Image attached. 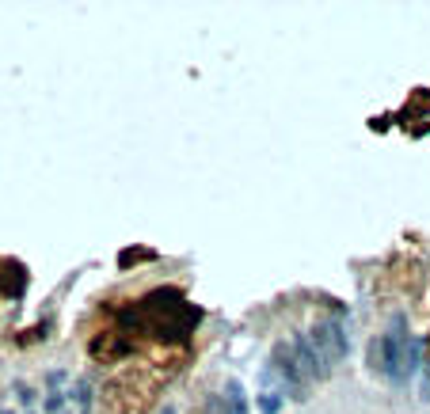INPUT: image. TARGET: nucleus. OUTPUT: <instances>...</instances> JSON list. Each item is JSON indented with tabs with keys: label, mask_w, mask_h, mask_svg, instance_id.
Segmentation results:
<instances>
[{
	"label": "nucleus",
	"mask_w": 430,
	"mask_h": 414,
	"mask_svg": "<svg viewBox=\"0 0 430 414\" xmlns=\"http://www.w3.org/2000/svg\"><path fill=\"white\" fill-rule=\"evenodd\" d=\"M198 319H202V308L186 304L183 293H175V289H156V293H148L141 300V304L126 308L115 327L134 338V346L141 342V338L183 342V338L198 327Z\"/></svg>",
	"instance_id": "obj_1"
},
{
	"label": "nucleus",
	"mask_w": 430,
	"mask_h": 414,
	"mask_svg": "<svg viewBox=\"0 0 430 414\" xmlns=\"http://www.w3.org/2000/svg\"><path fill=\"white\" fill-rule=\"evenodd\" d=\"M419 354H423V346H419V338L407 335V323L392 319V327L373 342V369L385 373L388 380L404 384L419 369Z\"/></svg>",
	"instance_id": "obj_2"
},
{
	"label": "nucleus",
	"mask_w": 430,
	"mask_h": 414,
	"mask_svg": "<svg viewBox=\"0 0 430 414\" xmlns=\"http://www.w3.org/2000/svg\"><path fill=\"white\" fill-rule=\"evenodd\" d=\"M305 338L312 342V350L320 354V361L335 369V365L347 357V335H343V327L335 323V319H324V323H312L305 331Z\"/></svg>",
	"instance_id": "obj_3"
},
{
	"label": "nucleus",
	"mask_w": 430,
	"mask_h": 414,
	"mask_svg": "<svg viewBox=\"0 0 430 414\" xmlns=\"http://www.w3.org/2000/svg\"><path fill=\"white\" fill-rule=\"evenodd\" d=\"M278 407H282V399H278V395H259V410H263V414H274Z\"/></svg>",
	"instance_id": "obj_4"
}]
</instances>
